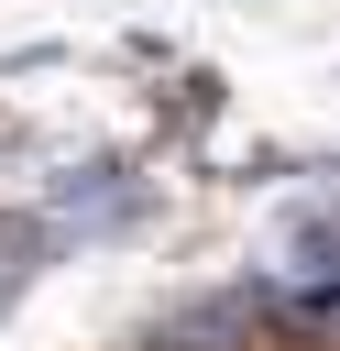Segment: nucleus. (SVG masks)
I'll use <instances>...</instances> for the list:
<instances>
[{
    "mask_svg": "<svg viewBox=\"0 0 340 351\" xmlns=\"http://www.w3.org/2000/svg\"><path fill=\"white\" fill-rule=\"evenodd\" d=\"M132 351H274V274H219V285H186L175 307H154L132 329Z\"/></svg>",
    "mask_w": 340,
    "mask_h": 351,
    "instance_id": "1",
    "label": "nucleus"
},
{
    "mask_svg": "<svg viewBox=\"0 0 340 351\" xmlns=\"http://www.w3.org/2000/svg\"><path fill=\"white\" fill-rule=\"evenodd\" d=\"M33 208H44L66 241H121V230H143V219H154V176H143L132 154H88V165H66Z\"/></svg>",
    "mask_w": 340,
    "mask_h": 351,
    "instance_id": "2",
    "label": "nucleus"
},
{
    "mask_svg": "<svg viewBox=\"0 0 340 351\" xmlns=\"http://www.w3.org/2000/svg\"><path fill=\"white\" fill-rule=\"evenodd\" d=\"M55 252H66V230H55L44 208H0V307H11V296L55 263Z\"/></svg>",
    "mask_w": 340,
    "mask_h": 351,
    "instance_id": "3",
    "label": "nucleus"
},
{
    "mask_svg": "<svg viewBox=\"0 0 340 351\" xmlns=\"http://www.w3.org/2000/svg\"><path fill=\"white\" fill-rule=\"evenodd\" d=\"M154 110H165L175 132H197V121H219V77H197V66H186V77H175V99H154Z\"/></svg>",
    "mask_w": 340,
    "mask_h": 351,
    "instance_id": "4",
    "label": "nucleus"
}]
</instances>
